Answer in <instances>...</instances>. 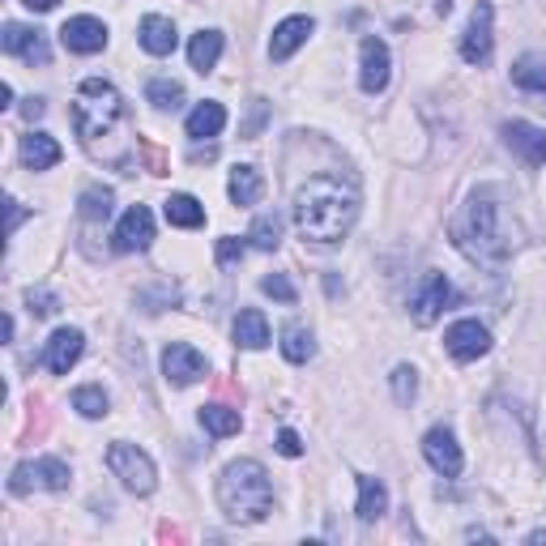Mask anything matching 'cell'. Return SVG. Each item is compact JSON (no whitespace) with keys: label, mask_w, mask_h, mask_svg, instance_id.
Masks as SVG:
<instances>
[{"label":"cell","mask_w":546,"mask_h":546,"mask_svg":"<svg viewBox=\"0 0 546 546\" xmlns=\"http://www.w3.org/2000/svg\"><path fill=\"white\" fill-rule=\"evenodd\" d=\"M73 124H77V137L86 141V150L94 158H103V163H124L128 103L111 82H103V77H86V82L77 86Z\"/></svg>","instance_id":"obj_1"},{"label":"cell","mask_w":546,"mask_h":546,"mask_svg":"<svg viewBox=\"0 0 546 546\" xmlns=\"http://www.w3.org/2000/svg\"><path fill=\"white\" fill-rule=\"evenodd\" d=\"M359 218V192L337 175H312L295 192V227L312 244H337L346 239Z\"/></svg>","instance_id":"obj_2"},{"label":"cell","mask_w":546,"mask_h":546,"mask_svg":"<svg viewBox=\"0 0 546 546\" xmlns=\"http://www.w3.org/2000/svg\"><path fill=\"white\" fill-rule=\"evenodd\" d=\"M512 222L504 214V201H500V188H478L470 192V201H465L461 218L453 222V239L457 248L470 256L478 265H504L512 248H517V239H512Z\"/></svg>","instance_id":"obj_3"},{"label":"cell","mask_w":546,"mask_h":546,"mask_svg":"<svg viewBox=\"0 0 546 546\" xmlns=\"http://www.w3.org/2000/svg\"><path fill=\"white\" fill-rule=\"evenodd\" d=\"M218 508L227 512V521L235 525H256L273 512V483L261 461H231L218 478Z\"/></svg>","instance_id":"obj_4"},{"label":"cell","mask_w":546,"mask_h":546,"mask_svg":"<svg viewBox=\"0 0 546 546\" xmlns=\"http://www.w3.org/2000/svg\"><path fill=\"white\" fill-rule=\"evenodd\" d=\"M107 470L120 478L124 491H133V495H150L158 487V470H154V461L150 453H141L137 444H124L116 440L107 448Z\"/></svg>","instance_id":"obj_5"},{"label":"cell","mask_w":546,"mask_h":546,"mask_svg":"<svg viewBox=\"0 0 546 546\" xmlns=\"http://www.w3.org/2000/svg\"><path fill=\"white\" fill-rule=\"evenodd\" d=\"M457 303V291H453V282L444 278V273H423V282L414 286V295H410V316H414V325H436V320L453 308Z\"/></svg>","instance_id":"obj_6"},{"label":"cell","mask_w":546,"mask_h":546,"mask_svg":"<svg viewBox=\"0 0 546 546\" xmlns=\"http://www.w3.org/2000/svg\"><path fill=\"white\" fill-rule=\"evenodd\" d=\"M69 465L60 457H39V461H22L9 478L13 495H30V491H69Z\"/></svg>","instance_id":"obj_7"},{"label":"cell","mask_w":546,"mask_h":546,"mask_svg":"<svg viewBox=\"0 0 546 546\" xmlns=\"http://www.w3.org/2000/svg\"><path fill=\"white\" fill-rule=\"evenodd\" d=\"M163 376L175 389H188V384H197L205 376V355L188 342H167L163 346Z\"/></svg>","instance_id":"obj_8"},{"label":"cell","mask_w":546,"mask_h":546,"mask_svg":"<svg viewBox=\"0 0 546 546\" xmlns=\"http://www.w3.org/2000/svg\"><path fill=\"white\" fill-rule=\"evenodd\" d=\"M491 22H495L491 0H478L474 13H470V26H465V35H461V60L465 64H487L491 60Z\"/></svg>","instance_id":"obj_9"},{"label":"cell","mask_w":546,"mask_h":546,"mask_svg":"<svg viewBox=\"0 0 546 546\" xmlns=\"http://www.w3.org/2000/svg\"><path fill=\"white\" fill-rule=\"evenodd\" d=\"M444 350L457 363H474L491 350V333L478 325V320H457V325H448V333H444Z\"/></svg>","instance_id":"obj_10"},{"label":"cell","mask_w":546,"mask_h":546,"mask_svg":"<svg viewBox=\"0 0 546 546\" xmlns=\"http://www.w3.org/2000/svg\"><path fill=\"white\" fill-rule=\"evenodd\" d=\"M423 457H427L431 470L444 474V478H457L461 465H465L461 444H457V436H453L448 427H431V431H427V436H423Z\"/></svg>","instance_id":"obj_11"},{"label":"cell","mask_w":546,"mask_h":546,"mask_svg":"<svg viewBox=\"0 0 546 546\" xmlns=\"http://www.w3.org/2000/svg\"><path fill=\"white\" fill-rule=\"evenodd\" d=\"M150 239H154V214L146 210V205H128V214L120 218L116 235H111L116 252H146Z\"/></svg>","instance_id":"obj_12"},{"label":"cell","mask_w":546,"mask_h":546,"mask_svg":"<svg viewBox=\"0 0 546 546\" xmlns=\"http://www.w3.org/2000/svg\"><path fill=\"white\" fill-rule=\"evenodd\" d=\"M359 86L367 94H380L389 86V47H384V39H376V35H367L359 47Z\"/></svg>","instance_id":"obj_13"},{"label":"cell","mask_w":546,"mask_h":546,"mask_svg":"<svg viewBox=\"0 0 546 546\" xmlns=\"http://www.w3.org/2000/svg\"><path fill=\"white\" fill-rule=\"evenodd\" d=\"M86 350V337L82 329H56L52 337H47V350H43V367L56 376H69V367L82 359Z\"/></svg>","instance_id":"obj_14"},{"label":"cell","mask_w":546,"mask_h":546,"mask_svg":"<svg viewBox=\"0 0 546 546\" xmlns=\"http://www.w3.org/2000/svg\"><path fill=\"white\" fill-rule=\"evenodd\" d=\"M60 43L77 56H94L107 47V26L99 18H69L60 26Z\"/></svg>","instance_id":"obj_15"},{"label":"cell","mask_w":546,"mask_h":546,"mask_svg":"<svg viewBox=\"0 0 546 546\" xmlns=\"http://www.w3.org/2000/svg\"><path fill=\"white\" fill-rule=\"evenodd\" d=\"M504 141L508 150H517L529 167H542L546 163V128L529 124V120H508L504 124Z\"/></svg>","instance_id":"obj_16"},{"label":"cell","mask_w":546,"mask_h":546,"mask_svg":"<svg viewBox=\"0 0 546 546\" xmlns=\"http://www.w3.org/2000/svg\"><path fill=\"white\" fill-rule=\"evenodd\" d=\"M0 47H5V56H18V60H26V64H47V60H52V52H47V39L39 35V30L18 26V22L5 26Z\"/></svg>","instance_id":"obj_17"},{"label":"cell","mask_w":546,"mask_h":546,"mask_svg":"<svg viewBox=\"0 0 546 546\" xmlns=\"http://www.w3.org/2000/svg\"><path fill=\"white\" fill-rule=\"evenodd\" d=\"M316 30V22L312 18H303V13H295V18H286V22H278L273 26V39H269V60H291L303 43H308V35Z\"/></svg>","instance_id":"obj_18"},{"label":"cell","mask_w":546,"mask_h":546,"mask_svg":"<svg viewBox=\"0 0 546 546\" xmlns=\"http://www.w3.org/2000/svg\"><path fill=\"white\" fill-rule=\"evenodd\" d=\"M137 39H141V47H146L150 56H171L175 43H180V35H175V22H171V18H158V13L141 18Z\"/></svg>","instance_id":"obj_19"},{"label":"cell","mask_w":546,"mask_h":546,"mask_svg":"<svg viewBox=\"0 0 546 546\" xmlns=\"http://www.w3.org/2000/svg\"><path fill=\"white\" fill-rule=\"evenodd\" d=\"M22 163L30 171H52L60 163V141L47 133H26L22 137Z\"/></svg>","instance_id":"obj_20"},{"label":"cell","mask_w":546,"mask_h":546,"mask_svg":"<svg viewBox=\"0 0 546 546\" xmlns=\"http://www.w3.org/2000/svg\"><path fill=\"white\" fill-rule=\"evenodd\" d=\"M163 214H167L171 227H184V231L205 227V205L197 197H188V192H171L163 201Z\"/></svg>","instance_id":"obj_21"},{"label":"cell","mask_w":546,"mask_h":546,"mask_svg":"<svg viewBox=\"0 0 546 546\" xmlns=\"http://www.w3.org/2000/svg\"><path fill=\"white\" fill-rule=\"evenodd\" d=\"M235 346H244V350L269 346V320L261 308H244L235 316Z\"/></svg>","instance_id":"obj_22"},{"label":"cell","mask_w":546,"mask_h":546,"mask_svg":"<svg viewBox=\"0 0 546 546\" xmlns=\"http://www.w3.org/2000/svg\"><path fill=\"white\" fill-rule=\"evenodd\" d=\"M355 512H359V521H380L384 512H389V491H384L380 478L359 474V504H355Z\"/></svg>","instance_id":"obj_23"},{"label":"cell","mask_w":546,"mask_h":546,"mask_svg":"<svg viewBox=\"0 0 546 546\" xmlns=\"http://www.w3.org/2000/svg\"><path fill=\"white\" fill-rule=\"evenodd\" d=\"M222 128H227V107H222V103H197V107H192V116H188V137L205 141V137H218Z\"/></svg>","instance_id":"obj_24"},{"label":"cell","mask_w":546,"mask_h":546,"mask_svg":"<svg viewBox=\"0 0 546 546\" xmlns=\"http://www.w3.org/2000/svg\"><path fill=\"white\" fill-rule=\"evenodd\" d=\"M218 56H222V35L218 30H201V35H192L188 43V64L197 73H210L218 69Z\"/></svg>","instance_id":"obj_25"},{"label":"cell","mask_w":546,"mask_h":546,"mask_svg":"<svg viewBox=\"0 0 546 546\" xmlns=\"http://www.w3.org/2000/svg\"><path fill=\"white\" fill-rule=\"evenodd\" d=\"M201 427L210 431V436H218V440H227V436H235L239 427H244V419H239V410H231V406H222V401H210V406H201Z\"/></svg>","instance_id":"obj_26"},{"label":"cell","mask_w":546,"mask_h":546,"mask_svg":"<svg viewBox=\"0 0 546 546\" xmlns=\"http://www.w3.org/2000/svg\"><path fill=\"white\" fill-rule=\"evenodd\" d=\"M227 192H231V201H235V205H256V201H261V192H265L261 171L248 167V163H244V167H235V171H231Z\"/></svg>","instance_id":"obj_27"},{"label":"cell","mask_w":546,"mask_h":546,"mask_svg":"<svg viewBox=\"0 0 546 546\" xmlns=\"http://www.w3.org/2000/svg\"><path fill=\"white\" fill-rule=\"evenodd\" d=\"M512 82L529 94H542L546 90V56H534V52L517 56V64H512Z\"/></svg>","instance_id":"obj_28"},{"label":"cell","mask_w":546,"mask_h":546,"mask_svg":"<svg viewBox=\"0 0 546 546\" xmlns=\"http://www.w3.org/2000/svg\"><path fill=\"white\" fill-rule=\"evenodd\" d=\"M111 188H103V184H90L82 197H77V214H82L86 222H107V214H111Z\"/></svg>","instance_id":"obj_29"},{"label":"cell","mask_w":546,"mask_h":546,"mask_svg":"<svg viewBox=\"0 0 546 546\" xmlns=\"http://www.w3.org/2000/svg\"><path fill=\"white\" fill-rule=\"evenodd\" d=\"M282 355L291 359V363H308V359L316 355L312 333L303 329V325H286V329H282Z\"/></svg>","instance_id":"obj_30"},{"label":"cell","mask_w":546,"mask_h":546,"mask_svg":"<svg viewBox=\"0 0 546 546\" xmlns=\"http://www.w3.org/2000/svg\"><path fill=\"white\" fill-rule=\"evenodd\" d=\"M146 103H154L158 111H180V103H184V86L171 82V77H154V82L146 86Z\"/></svg>","instance_id":"obj_31"},{"label":"cell","mask_w":546,"mask_h":546,"mask_svg":"<svg viewBox=\"0 0 546 546\" xmlns=\"http://www.w3.org/2000/svg\"><path fill=\"white\" fill-rule=\"evenodd\" d=\"M248 239H252V248H261V252H273V248L282 244V218L273 214V210H269V214H261V218L252 222Z\"/></svg>","instance_id":"obj_32"},{"label":"cell","mask_w":546,"mask_h":546,"mask_svg":"<svg viewBox=\"0 0 546 546\" xmlns=\"http://www.w3.org/2000/svg\"><path fill=\"white\" fill-rule=\"evenodd\" d=\"M73 410L82 414V419H103L107 414V393L99 384H82V389L73 393Z\"/></svg>","instance_id":"obj_33"},{"label":"cell","mask_w":546,"mask_h":546,"mask_svg":"<svg viewBox=\"0 0 546 546\" xmlns=\"http://www.w3.org/2000/svg\"><path fill=\"white\" fill-rule=\"evenodd\" d=\"M414 393H419V380H414V367H406V363L393 367V397L401 401V406H406V401H410Z\"/></svg>","instance_id":"obj_34"},{"label":"cell","mask_w":546,"mask_h":546,"mask_svg":"<svg viewBox=\"0 0 546 546\" xmlns=\"http://www.w3.org/2000/svg\"><path fill=\"white\" fill-rule=\"evenodd\" d=\"M261 291L273 295V299H282V303H295V299H299V291L291 286V278H286V273H269V278L261 282Z\"/></svg>","instance_id":"obj_35"},{"label":"cell","mask_w":546,"mask_h":546,"mask_svg":"<svg viewBox=\"0 0 546 546\" xmlns=\"http://www.w3.org/2000/svg\"><path fill=\"white\" fill-rule=\"evenodd\" d=\"M244 252H248L244 239H235V235H222V239H218V265H235V261H244Z\"/></svg>","instance_id":"obj_36"},{"label":"cell","mask_w":546,"mask_h":546,"mask_svg":"<svg viewBox=\"0 0 546 546\" xmlns=\"http://www.w3.org/2000/svg\"><path fill=\"white\" fill-rule=\"evenodd\" d=\"M265 116H269V103L265 99H252V116L244 120V124H239V137H256V133H261V124H265Z\"/></svg>","instance_id":"obj_37"},{"label":"cell","mask_w":546,"mask_h":546,"mask_svg":"<svg viewBox=\"0 0 546 546\" xmlns=\"http://www.w3.org/2000/svg\"><path fill=\"white\" fill-rule=\"evenodd\" d=\"M26 303H30V312L35 316H56L60 312V299L47 295V291H26Z\"/></svg>","instance_id":"obj_38"},{"label":"cell","mask_w":546,"mask_h":546,"mask_svg":"<svg viewBox=\"0 0 546 546\" xmlns=\"http://www.w3.org/2000/svg\"><path fill=\"white\" fill-rule=\"evenodd\" d=\"M278 453H282V457H303V440L295 436L291 427H282V431H278Z\"/></svg>","instance_id":"obj_39"},{"label":"cell","mask_w":546,"mask_h":546,"mask_svg":"<svg viewBox=\"0 0 546 546\" xmlns=\"http://www.w3.org/2000/svg\"><path fill=\"white\" fill-rule=\"evenodd\" d=\"M22 116H26V120H39V116H43V99H26Z\"/></svg>","instance_id":"obj_40"},{"label":"cell","mask_w":546,"mask_h":546,"mask_svg":"<svg viewBox=\"0 0 546 546\" xmlns=\"http://www.w3.org/2000/svg\"><path fill=\"white\" fill-rule=\"evenodd\" d=\"M18 222H22V205H18V201H9V235L18 231Z\"/></svg>","instance_id":"obj_41"},{"label":"cell","mask_w":546,"mask_h":546,"mask_svg":"<svg viewBox=\"0 0 546 546\" xmlns=\"http://www.w3.org/2000/svg\"><path fill=\"white\" fill-rule=\"evenodd\" d=\"M13 103V86L5 82V86H0V107H9Z\"/></svg>","instance_id":"obj_42"},{"label":"cell","mask_w":546,"mask_h":546,"mask_svg":"<svg viewBox=\"0 0 546 546\" xmlns=\"http://www.w3.org/2000/svg\"><path fill=\"white\" fill-rule=\"evenodd\" d=\"M436 13H440V18H448V13H453V0H436Z\"/></svg>","instance_id":"obj_43"},{"label":"cell","mask_w":546,"mask_h":546,"mask_svg":"<svg viewBox=\"0 0 546 546\" xmlns=\"http://www.w3.org/2000/svg\"><path fill=\"white\" fill-rule=\"evenodd\" d=\"M529 542H538V546H542V542H546V529H534V534H529Z\"/></svg>","instance_id":"obj_44"}]
</instances>
